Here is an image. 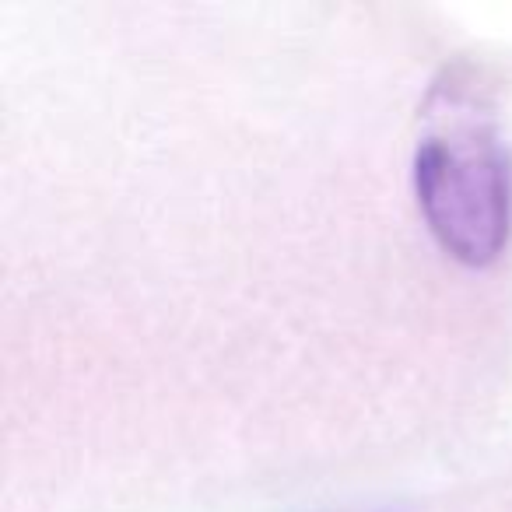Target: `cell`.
<instances>
[{"label":"cell","instance_id":"cell-1","mask_svg":"<svg viewBox=\"0 0 512 512\" xmlns=\"http://www.w3.org/2000/svg\"><path fill=\"white\" fill-rule=\"evenodd\" d=\"M414 193L453 260L488 267L512 235V155L488 99L474 81L449 74L425 109V134L414 148Z\"/></svg>","mask_w":512,"mask_h":512}]
</instances>
